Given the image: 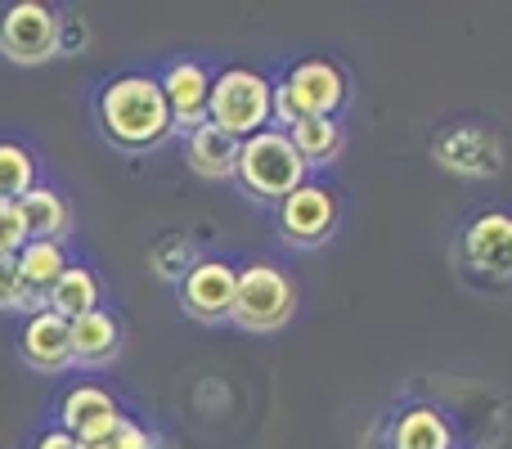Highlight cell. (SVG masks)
<instances>
[{
    "label": "cell",
    "instance_id": "obj_1",
    "mask_svg": "<svg viewBox=\"0 0 512 449\" xmlns=\"http://www.w3.org/2000/svg\"><path fill=\"white\" fill-rule=\"evenodd\" d=\"M95 117L104 140L122 153H149L176 135L162 81L149 72H126V77L108 81L95 99Z\"/></svg>",
    "mask_w": 512,
    "mask_h": 449
},
{
    "label": "cell",
    "instance_id": "obj_2",
    "mask_svg": "<svg viewBox=\"0 0 512 449\" xmlns=\"http://www.w3.org/2000/svg\"><path fill=\"white\" fill-rule=\"evenodd\" d=\"M234 180L248 189L256 203H283V198H292L310 180V167L301 162V153L292 149V135L270 126V131L239 144Z\"/></svg>",
    "mask_w": 512,
    "mask_h": 449
},
{
    "label": "cell",
    "instance_id": "obj_3",
    "mask_svg": "<svg viewBox=\"0 0 512 449\" xmlns=\"http://www.w3.org/2000/svg\"><path fill=\"white\" fill-rule=\"evenodd\" d=\"M207 122L216 131L234 135V140H252V135L270 131L274 122V81L261 77L256 68H225L212 77V104H207Z\"/></svg>",
    "mask_w": 512,
    "mask_h": 449
},
{
    "label": "cell",
    "instance_id": "obj_4",
    "mask_svg": "<svg viewBox=\"0 0 512 449\" xmlns=\"http://www.w3.org/2000/svg\"><path fill=\"white\" fill-rule=\"evenodd\" d=\"M459 270L477 292H512V212L490 207L463 225Z\"/></svg>",
    "mask_w": 512,
    "mask_h": 449
},
{
    "label": "cell",
    "instance_id": "obj_5",
    "mask_svg": "<svg viewBox=\"0 0 512 449\" xmlns=\"http://www.w3.org/2000/svg\"><path fill=\"white\" fill-rule=\"evenodd\" d=\"M292 315H297V288L279 265L252 261L248 270H239V297H234L230 324H239L243 333H279Z\"/></svg>",
    "mask_w": 512,
    "mask_h": 449
},
{
    "label": "cell",
    "instance_id": "obj_6",
    "mask_svg": "<svg viewBox=\"0 0 512 449\" xmlns=\"http://www.w3.org/2000/svg\"><path fill=\"white\" fill-rule=\"evenodd\" d=\"M0 54L18 68L59 59V14L41 0H18L0 9Z\"/></svg>",
    "mask_w": 512,
    "mask_h": 449
},
{
    "label": "cell",
    "instance_id": "obj_7",
    "mask_svg": "<svg viewBox=\"0 0 512 449\" xmlns=\"http://www.w3.org/2000/svg\"><path fill=\"white\" fill-rule=\"evenodd\" d=\"M432 158H436V167L450 171V176L490 180L504 171V140H499L495 131H486V126L459 122V126H445L432 140Z\"/></svg>",
    "mask_w": 512,
    "mask_h": 449
},
{
    "label": "cell",
    "instance_id": "obj_8",
    "mask_svg": "<svg viewBox=\"0 0 512 449\" xmlns=\"http://www.w3.org/2000/svg\"><path fill=\"white\" fill-rule=\"evenodd\" d=\"M239 297V270L221 256H198L194 270L180 279V306L198 324H225Z\"/></svg>",
    "mask_w": 512,
    "mask_h": 449
},
{
    "label": "cell",
    "instance_id": "obj_9",
    "mask_svg": "<svg viewBox=\"0 0 512 449\" xmlns=\"http://www.w3.org/2000/svg\"><path fill=\"white\" fill-rule=\"evenodd\" d=\"M333 229H337V194L328 185L306 180L297 194L279 203V234L292 247H319L333 238Z\"/></svg>",
    "mask_w": 512,
    "mask_h": 449
},
{
    "label": "cell",
    "instance_id": "obj_10",
    "mask_svg": "<svg viewBox=\"0 0 512 449\" xmlns=\"http://www.w3.org/2000/svg\"><path fill=\"white\" fill-rule=\"evenodd\" d=\"M122 423L126 418L117 409V400L95 382H81L59 400V427L68 436H77V445H108Z\"/></svg>",
    "mask_w": 512,
    "mask_h": 449
},
{
    "label": "cell",
    "instance_id": "obj_11",
    "mask_svg": "<svg viewBox=\"0 0 512 449\" xmlns=\"http://www.w3.org/2000/svg\"><path fill=\"white\" fill-rule=\"evenodd\" d=\"M283 81H288L292 99H297L301 117H337L346 108V99H351V81H346V72L337 68V63L328 59H301L292 63L288 72H283Z\"/></svg>",
    "mask_w": 512,
    "mask_h": 449
},
{
    "label": "cell",
    "instance_id": "obj_12",
    "mask_svg": "<svg viewBox=\"0 0 512 449\" xmlns=\"http://www.w3.org/2000/svg\"><path fill=\"white\" fill-rule=\"evenodd\" d=\"M158 81H162V95H167L176 131L180 135L198 131L207 122V104H212V72L198 59H176Z\"/></svg>",
    "mask_w": 512,
    "mask_h": 449
},
{
    "label": "cell",
    "instance_id": "obj_13",
    "mask_svg": "<svg viewBox=\"0 0 512 449\" xmlns=\"http://www.w3.org/2000/svg\"><path fill=\"white\" fill-rule=\"evenodd\" d=\"M18 355L36 373H63L72 364V324L54 310L27 315L23 333H18Z\"/></svg>",
    "mask_w": 512,
    "mask_h": 449
},
{
    "label": "cell",
    "instance_id": "obj_14",
    "mask_svg": "<svg viewBox=\"0 0 512 449\" xmlns=\"http://www.w3.org/2000/svg\"><path fill=\"white\" fill-rule=\"evenodd\" d=\"M382 436L387 449H454V427L436 405H405Z\"/></svg>",
    "mask_w": 512,
    "mask_h": 449
},
{
    "label": "cell",
    "instance_id": "obj_15",
    "mask_svg": "<svg viewBox=\"0 0 512 449\" xmlns=\"http://www.w3.org/2000/svg\"><path fill=\"white\" fill-rule=\"evenodd\" d=\"M117 351H122V324H117L104 306L72 319V364L99 369V364H108Z\"/></svg>",
    "mask_w": 512,
    "mask_h": 449
},
{
    "label": "cell",
    "instance_id": "obj_16",
    "mask_svg": "<svg viewBox=\"0 0 512 449\" xmlns=\"http://www.w3.org/2000/svg\"><path fill=\"white\" fill-rule=\"evenodd\" d=\"M239 144L234 135L216 131L212 122H203L198 131L185 135V149H189V167H194V176L203 180H230L234 167H239Z\"/></svg>",
    "mask_w": 512,
    "mask_h": 449
},
{
    "label": "cell",
    "instance_id": "obj_17",
    "mask_svg": "<svg viewBox=\"0 0 512 449\" xmlns=\"http://www.w3.org/2000/svg\"><path fill=\"white\" fill-rule=\"evenodd\" d=\"M23 207V221H27V234L32 238H50V243H63L72 229V207L59 189L50 185H36L27 198H18Z\"/></svg>",
    "mask_w": 512,
    "mask_h": 449
},
{
    "label": "cell",
    "instance_id": "obj_18",
    "mask_svg": "<svg viewBox=\"0 0 512 449\" xmlns=\"http://www.w3.org/2000/svg\"><path fill=\"white\" fill-rule=\"evenodd\" d=\"M45 310L63 315L68 324H72V319H81V315H90V310H99V279H95V270H86V265H68V270H63V279L45 292Z\"/></svg>",
    "mask_w": 512,
    "mask_h": 449
},
{
    "label": "cell",
    "instance_id": "obj_19",
    "mask_svg": "<svg viewBox=\"0 0 512 449\" xmlns=\"http://www.w3.org/2000/svg\"><path fill=\"white\" fill-rule=\"evenodd\" d=\"M18 274H23V288L36 292V297H45V292L54 288V283L63 279V270H68V252H63V243H50V238H32V243L23 247V252L14 256Z\"/></svg>",
    "mask_w": 512,
    "mask_h": 449
},
{
    "label": "cell",
    "instance_id": "obj_20",
    "mask_svg": "<svg viewBox=\"0 0 512 449\" xmlns=\"http://www.w3.org/2000/svg\"><path fill=\"white\" fill-rule=\"evenodd\" d=\"M292 135V149L301 153V162L306 167H328V162L342 158V144H346V131L337 117H310V122H301Z\"/></svg>",
    "mask_w": 512,
    "mask_h": 449
},
{
    "label": "cell",
    "instance_id": "obj_21",
    "mask_svg": "<svg viewBox=\"0 0 512 449\" xmlns=\"http://www.w3.org/2000/svg\"><path fill=\"white\" fill-rule=\"evenodd\" d=\"M41 185L36 180V158L14 140H0V203H18L32 189Z\"/></svg>",
    "mask_w": 512,
    "mask_h": 449
},
{
    "label": "cell",
    "instance_id": "obj_22",
    "mask_svg": "<svg viewBox=\"0 0 512 449\" xmlns=\"http://www.w3.org/2000/svg\"><path fill=\"white\" fill-rule=\"evenodd\" d=\"M0 310H23V315L45 310V297L23 288V274H18L14 256H0Z\"/></svg>",
    "mask_w": 512,
    "mask_h": 449
},
{
    "label": "cell",
    "instance_id": "obj_23",
    "mask_svg": "<svg viewBox=\"0 0 512 449\" xmlns=\"http://www.w3.org/2000/svg\"><path fill=\"white\" fill-rule=\"evenodd\" d=\"M194 243H189V238H167V243L158 247V252H153V265H158V274L162 279H185L189 270H194Z\"/></svg>",
    "mask_w": 512,
    "mask_h": 449
},
{
    "label": "cell",
    "instance_id": "obj_24",
    "mask_svg": "<svg viewBox=\"0 0 512 449\" xmlns=\"http://www.w3.org/2000/svg\"><path fill=\"white\" fill-rule=\"evenodd\" d=\"M27 243H32V234H27L23 207H18V203H0V256H18Z\"/></svg>",
    "mask_w": 512,
    "mask_h": 449
},
{
    "label": "cell",
    "instance_id": "obj_25",
    "mask_svg": "<svg viewBox=\"0 0 512 449\" xmlns=\"http://www.w3.org/2000/svg\"><path fill=\"white\" fill-rule=\"evenodd\" d=\"M90 45V23L81 14H59V59L63 54H81Z\"/></svg>",
    "mask_w": 512,
    "mask_h": 449
},
{
    "label": "cell",
    "instance_id": "obj_26",
    "mask_svg": "<svg viewBox=\"0 0 512 449\" xmlns=\"http://www.w3.org/2000/svg\"><path fill=\"white\" fill-rule=\"evenodd\" d=\"M113 449H153V436L144 432L140 423H131V418H126V423L113 432Z\"/></svg>",
    "mask_w": 512,
    "mask_h": 449
},
{
    "label": "cell",
    "instance_id": "obj_27",
    "mask_svg": "<svg viewBox=\"0 0 512 449\" xmlns=\"http://www.w3.org/2000/svg\"><path fill=\"white\" fill-rule=\"evenodd\" d=\"M36 449H81V445H77V436H68L63 427H54V432H41Z\"/></svg>",
    "mask_w": 512,
    "mask_h": 449
},
{
    "label": "cell",
    "instance_id": "obj_28",
    "mask_svg": "<svg viewBox=\"0 0 512 449\" xmlns=\"http://www.w3.org/2000/svg\"><path fill=\"white\" fill-rule=\"evenodd\" d=\"M81 449H113V441H108V445H81Z\"/></svg>",
    "mask_w": 512,
    "mask_h": 449
}]
</instances>
